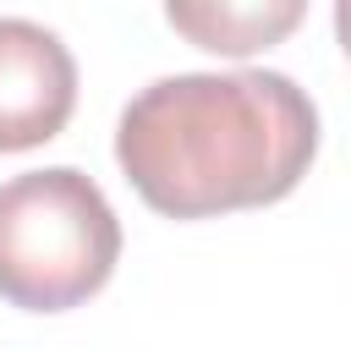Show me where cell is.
<instances>
[{"label": "cell", "instance_id": "obj_1", "mask_svg": "<svg viewBox=\"0 0 351 351\" xmlns=\"http://www.w3.org/2000/svg\"><path fill=\"white\" fill-rule=\"evenodd\" d=\"M318 154V110L285 71H186L148 82L115 126L137 197L170 219H214L296 192Z\"/></svg>", "mask_w": 351, "mask_h": 351}, {"label": "cell", "instance_id": "obj_2", "mask_svg": "<svg viewBox=\"0 0 351 351\" xmlns=\"http://www.w3.org/2000/svg\"><path fill=\"white\" fill-rule=\"evenodd\" d=\"M121 219L71 165L0 186V296L22 313H66L110 285Z\"/></svg>", "mask_w": 351, "mask_h": 351}, {"label": "cell", "instance_id": "obj_3", "mask_svg": "<svg viewBox=\"0 0 351 351\" xmlns=\"http://www.w3.org/2000/svg\"><path fill=\"white\" fill-rule=\"evenodd\" d=\"M77 104L71 49L22 16H0V154L38 148L60 137Z\"/></svg>", "mask_w": 351, "mask_h": 351}, {"label": "cell", "instance_id": "obj_4", "mask_svg": "<svg viewBox=\"0 0 351 351\" xmlns=\"http://www.w3.org/2000/svg\"><path fill=\"white\" fill-rule=\"evenodd\" d=\"M165 16L192 49L241 60L285 44L302 27L307 0H165Z\"/></svg>", "mask_w": 351, "mask_h": 351}]
</instances>
